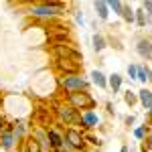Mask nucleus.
Segmentation results:
<instances>
[{
  "instance_id": "1",
  "label": "nucleus",
  "mask_w": 152,
  "mask_h": 152,
  "mask_svg": "<svg viewBox=\"0 0 152 152\" xmlns=\"http://www.w3.org/2000/svg\"><path fill=\"white\" fill-rule=\"evenodd\" d=\"M67 10L65 2L59 0H43V2H35L28 6V14L35 18H43V20H53L55 16H61Z\"/></svg>"
},
{
  "instance_id": "2",
  "label": "nucleus",
  "mask_w": 152,
  "mask_h": 152,
  "mask_svg": "<svg viewBox=\"0 0 152 152\" xmlns=\"http://www.w3.org/2000/svg\"><path fill=\"white\" fill-rule=\"evenodd\" d=\"M51 107H53V114H55V122H57L59 126H65V128H69V126H77V122H79V112L77 110H73L67 102H59V99H53L51 102Z\"/></svg>"
},
{
  "instance_id": "3",
  "label": "nucleus",
  "mask_w": 152,
  "mask_h": 152,
  "mask_svg": "<svg viewBox=\"0 0 152 152\" xmlns=\"http://www.w3.org/2000/svg\"><path fill=\"white\" fill-rule=\"evenodd\" d=\"M57 85L61 91L73 94V91H89V81L81 73H69V75H57Z\"/></svg>"
},
{
  "instance_id": "4",
  "label": "nucleus",
  "mask_w": 152,
  "mask_h": 152,
  "mask_svg": "<svg viewBox=\"0 0 152 152\" xmlns=\"http://www.w3.org/2000/svg\"><path fill=\"white\" fill-rule=\"evenodd\" d=\"M51 53H53V59H67V61H73V63H83V55L81 51L75 47L73 41H63V43H53L51 45Z\"/></svg>"
},
{
  "instance_id": "5",
  "label": "nucleus",
  "mask_w": 152,
  "mask_h": 152,
  "mask_svg": "<svg viewBox=\"0 0 152 152\" xmlns=\"http://www.w3.org/2000/svg\"><path fill=\"white\" fill-rule=\"evenodd\" d=\"M65 95V102L73 107V110H77L79 114L81 112H87V110H94L97 102H95V97L89 91H73V94H63Z\"/></svg>"
},
{
  "instance_id": "6",
  "label": "nucleus",
  "mask_w": 152,
  "mask_h": 152,
  "mask_svg": "<svg viewBox=\"0 0 152 152\" xmlns=\"http://www.w3.org/2000/svg\"><path fill=\"white\" fill-rule=\"evenodd\" d=\"M63 136H65V142L71 146V150H73V152H85V150H87V144H85V132H83V130L75 128V126H69V128H65Z\"/></svg>"
},
{
  "instance_id": "7",
  "label": "nucleus",
  "mask_w": 152,
  "mask_h": 152,
  "mask_svg": "<svg viewBox=\"0 0 152 152\" xmlns=\"http://www.w3.org/2000/svg\"><path fill=\"white\" fill-rule=\"evenodd\" d=\"M63 126L59 124H53L47 128V138H49V144H51V152H57V150H63V142H65V136H63Z\"/></svg>"
},
{
  "instance_id": "8",
  "label": "nucleus",
  "mask_w": 152,
  "mask_h": 152,
  "mask_svg": "<svg viewBox=\"0 0 152 152\" xmlns=\"http://www.w3.org/2000/svg\"><path fill=\"white\" fill-rule=\"evenodd\" d=\"M18 144H16V140H14V134H12V122H4V126H2V130H0V148L6 152H12L14 148H16Z\"/></svg>"
},
{
  "instance_id": "9",
  "label": "nucleus",
  "mask_w": 152,
  "mask_h": 152,
  "mask_svg": "<svg viewBox=\"0 0 152 152\" xmlns=\"http://www.w3.org/2000/svg\"><path fill=\"white\" fill-rule=\"evenodd\" d=\"M99 122H102V120H99V116L95 114L94 110H87V112H81L77 126H81L79 130H83V132H91V130H95L99 126Z\"/></svg>"
},
{
  "instance_id": "10",
  "label": "nucleus",
  "mask_w": 152,
  "mask_h": 152,
  "mask_svg": "<svg viewBox=\"0 0 152 152\" xmlns=\"http://www.w3.org/2000/svg\"><path fill=\"white\" fill-rule=\"evenodd\" d=\"M53 69L57 71V75H69V73H79L81 65L79 63H73L67 59H53Z\"/></svg>"
},
{
  "instance_id": "11",
  "label": "nucleus",
  "mask_w": 152,
  "mask_h": 152,
  "mask_svg": "<svg viewBox=\"0 0 152 152\" xmlns=\"http://www.w3.org/2000/svg\"><path fill=\"white\" fill-rule=\"evenodd\" d=\"M12 134H14L16 144H23L28 138V134H31V126L26 122H23V120H14L12 122Z\"/></svg>"
},
{
  "instance_id": "12",
  "label": "nucleus",
  "mask_w": 152,
  "mask_h": 152,
  "mask_svg": "<svg viewBox=\"0 0 152 152\" xmlns=\"http://www.w3.org/2000/svg\"><path fill=\"white\" fill-rule=\"evenodd\" d=\"M136 53L140 55L144 61H152V39H138L136 43Z\"/></svg>"
},
{
  "instance_id": "13",
  "label": "nucleus",
  "mask_w": 152,
  "mask_h": 152,
  "mask_svg": "<svg viewBox=\"0 0 152 152\" xmlns=\"http://www.w3.org/2000/svg\"><path fill=\"white\" fill-rule=\"evenodd\" d=\"M31 136L35 138V142L41 146V150H43V152H51V144H49V138H47V130L33 128V130H31Z\"/></svg>"
},
{
  "instance_id": "14",
  "label": "nucleus",
  "mask_w": 152,
  "mask_h": 152,
  "mask_svg": "<svg viewBox=\"0 0 152 152\" xmlns=\"http://www.w3.org/2000/svg\"><path fill=\"white\" fill-rule=\"evenodd\" d=\"M138 94V104L148 112L152 107V89H148V87H142L140 91H136Z\"/></svg>"
},
{
  "instance_id": "15",
  "label": "nucleus",
  "mask_w": 152,
  "mask_h": 152,
  "mask_svg": "<svg viewBox=\"0 0 152 152\" xmlns=\"http://www.w3.org/2000/svg\"><path fill=\"white\" fill-rule=\"evenodd\" d=\"M122 81H124V77H122L120 73H112V75L107 77V87L112 89V94H114V95L120 94V89H122Z\"/></svg>"
},
{
  "instance_id": "16",
  "label": "nucleus",
  "mask_w": 152,
  "mask_h": 152,
  "mask_svg": "<svg viewBox=\"0 0 152 152\" xmlns=\"http://www.w3.org/2000/svg\"><path fill=\"white\" fill-rule=\"evenodd\" d=\"M91 81H94V85H97L99 89H107V77H105L99 69L91 71Z\"/></svg>"
},
{
  "instance_id": "17",
  "label": "nucleus",
  "mask_w": 152,
  "mask_h": 152,
  "mask_svg": "<svg viewBox=\"0 0 152 152\" xmlns=\"http://www.w3.org/2000/svg\"><path fill=\"white\" fill-rule=\"evenodd\" d=\"M94 10H95V14H97L102 20H107V16H110V8H107V4H105L104 0H95V2H94Z\"/></svg>"
},
{
  "instance_id": "18",
  "label": "nucleus",
  "mask_w": 152,
  "mask_h": 152,
  "mask_svg": "<svg viewBox=\"0 0 152 152\" xmlns=\"http://www.w3.org/2000/svg\"><path fill=\"white\" fill-rule=\"evenodd\" d=\"M91 43H94V51L95 53H102V51L107 47V41H105V37L102 35V33H95V35L91 37Z\"/></svg>"
},
{
  "instance_id": "19",
  "label": "nucleus",
  "mask_w": 152,
  "mask_h": 152,
  "mask_svg": "<svg viewBox=\"0 0 152 152\" xmlns=\"http://www.w3.org/2000/svg\"><path fill=\"white\" fill-rule=\"evenodd\" d=\"M20 152H43L41 150V146L35 142V138L28 134V138L23 142V146H20Z\"/></svg>"
},
{
  "instance_id": "20",
  "label": "nucleus",
  "mask_w": 152,
  "mask_h": 152,
  "mask_svg": "<svg viewBox=\"0 0 152 152\" xmlns=\"http://www.w3.org/2000/svg\"><path fill=\"white\" fill-rule=\"evenodd\" d=\"M148 136H150V126H148V124H142V126H136V128H134V138H136V140L144 142Z\"/></svg>"
},
{
  "instance_id": "21",
  "label": "nucleus",
  "mask_w": 152,
  "mask_h": 152,
  "mask_svg": "<svg viewBox=\"0 0 152 152\" xmlns=\"http://www.w3.org/2000/svg\"><path fill=\"white\" fill-rule=\"evenodd\" d=\"M134 23L138 24V26H140V28H144V26H146V24L150 23V18H148V16H146V12L142 10V8H138V10H134Z\"/></svg>"
},
{
  "instance_id": "22",
  "label": "nucleus",
  "mask_w": 152,
  "mask_h": 152,
  "mask_svg": "<svg viewBox=\"0 0 152 152\" xmlns=\"http://www.w3.org/2000/svg\"><path fill=\"white\" fill-rule=\"evenodd\" d=\"M148 75H150V69L146 65H138V73H136V81H140L142 85L148 83Z\"/></svg>"
},
{
  "instance_id": "23",
  "label": "nucleus",
  "mask_w": 152,
  "mask_h": 152,
  "mask_svg": "<svg viewBox=\"0 0 152 152\" xmlns=\"http://www.w3.org/2000/svg\"><path fill=\"white\" fill-rule=\"evenodd\" d=\"M120 16H122L128 24H132V23H134V8H132L130 4H124V8H122V14H120Z\"/></svg>"
},
{
  "instance_id": "24",
  "label": "nucleus",
  "mask_w": 152,
  "mask_h": 152,
  "mask_svg": "<svg viewBox=\"0 0 152 152\" xmlns=\"http://www.w3.org/2000/svg\"><path fill=\"white\" fill-rule=\"evenodd\" d=\"M107 4V8L110 12H114V14H122V8H124V2H120V0H110V2H105Z\"/></svg>"
},
{
  "instance_id": "25",
  "label": "nucleus",
  "mask_w": 152,
  "mask_h": 152,
  "mask_svg": "<svg viewBox=\"0 0 152 152\" xmlns=\"http://www.w3.org/2000/svg\"><path fill=\"white\" fill-rule=\"evenodd\" d=\"M124 102H126L130 107H132V105H136V104H138V94H136V91H132V89H128V91L124 94Z\"/></svg>"
},
{
  "instance_id": "26",
  "label": "nucleus",
  "mask_w": 152,
  "mask_h": 152,
  "mask_svg": "<svg viewBox=\"0 0 152 152\" xmlns=\"http://www.w3.org/2000/svg\"><path fill=\"white\" fill-rule=\"evenodd\" d=\"M140 8L146 12V16H148V18H152V0H144Z\"/></svg>"
},
{
  "instance_id": "27",
  "label": "nucleus",
  "mask_w": 152,
  "mask_h": 152,
  "mask_svg": "<svg viewBox=\"0 0 152 152\" xmlns=\"http://www.w3.org/2000/svg\"><path fill=\"white\" fill-rule=\"evenodd\" d=\"M136 73H138V65L130 63V65H128V75H130V79H136Z\"/></svg>"
},
{
  "instance_id": "28",
  "label": "nucleus",
  "mask_w": 152,
  "mask_h": 152,
  "mask_svg": "<svg viewBox=\"0 0 152 152\" xmlns=\"http://www.w3.org/2000/svg\"><path fill=\"white\" fill-rule=\"evenodd\" d=\"M73 16H75L77 24H81V26H83V23H85V18H83V12H81V10H73Z\"/></svg>"
},
{
  "instance_id": "29",
  "label": "nucleus",
  "mask_w": 152,
  "mask_h": 152,
  "mask_svg": "<svg viewBox=\"0 0 152 152\" xmlns=\"http://www.w3.org/2000/svg\"><path fill=\"white\" fill-rule=\"evenodd\" d=\"M142 150H144V152H152V136H148V138L144 140V146H142Z\"/></svg>"
},
{
  "instance_id": "30",
  "label": "nucleus",
  "mask_w": 152,
  "mask_h": 152,
  "mask_svg": "<svg viewBox=\"0 0 152 152\" xmlns=\"http://www.w3.org/2000/svg\"><path fill=\"white\" fill-rule=\"evenodd\" d=\"M105 110H107V114H110V116H114V114H116V107H114L112 102H107V104H105Z\"/></svg>"
},
{
  "instance_id": "31",
  "label": "nucleus",
  "mask_w": 152,
  "mask_h": 152,
  "mask_svg": "<svg viewBox=\"0 0 152 152\" xmlns=\"http://www.w3.org/2000/svg\"><path fill=\"white\" fill-rule=\"evenodd\" d=\"M124 122H126V126H132V124H134V116H126Z\"/></svg>"
},
{
  "instance_id": "32",
  "label": "nucleus",
  "mask_w": 152,
  "mask_h": 152,
  "mask_svg": "<svg viewBox=\"0 0 152 152\" xmlns=\"http://www.w3.org/2000/svg\"><path fill=\"white\" fill-rule=\"evenodd\" d=\"M4 122H6V118H4V112L0 110V130H2V126H4Z\"/></svg>"
},
{
  "instance_id": "33",
  "label": "nucleus",
  "mask_w": 152,
  "mask_h": 152,
  "mask_svg": "<svg viewBox=\"0 0 152 152\" xmlns=\"http://www.w3.org/2000/svg\"><path fill=\"white\" fill-rule=\"evenodd\" d=\"M120 152H130V148H128V146H126V144H124V146L120 148Z\"/></svg>"
},
{
  "instance_id": "34",
  "label": "nucleus",
  "mask_w": 152,
  "mask_h": 152,
  "mask_svg": "<svg viewBox=\"0 0 152 152\" xmlns=\"http://www.w3.org/2000/svg\"><path fill=\"white\" fill-rule=\"evenodd\" d=\"M148 118H150V124H148V126H152V107L148 110Z\"/></svg>"
},
{
  "instance_id": "35",
  "label": "nucleus",
  "mask_w": 152,
  "mask_h": 152,
  "mask_svg": "<svg viewBox=\"0 0 152 152\" xmlns=\"http://www.w3.org/2000/svg\"><path fill=\"white\" fill-rule=\"evenodd\" d=\"M148 83L152 85V69H150V75H148Z\"/></svg>"
}]
</instances>
